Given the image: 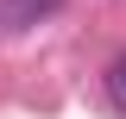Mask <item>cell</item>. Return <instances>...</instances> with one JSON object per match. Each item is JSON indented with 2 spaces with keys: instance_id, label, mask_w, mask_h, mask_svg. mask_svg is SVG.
Masks as SVG:
<instances>
[{
  "instance_id": "7a4b0ae2",
  "label": "cell",
  "mask_w": 126,
  "mask_h": 119,
  "mask_svg": "<svg viewBox=\"0 0 126 119\" xmlns=\"http://www.w3.org/2000/svg\"><path fill=\"white\" fill-rule=\"evenodd\" d=\"M107 94H113V100L126 107V50L113 57V69H107Z\"/></svg>"
},
{
  "instance_id": "6da1fadb",
  "label": "cell",
  "mask_w": 126,
  "mask_h": 119,
  "mask_svg": "<svg viewBox=\"0 0 126 119\" xmlns=\"http://www.w3.org/2000/svg\"><path fill=\"white\" fill-rule=\"evenodd\" d=\"M63 0H0V25L6 31H25V25H38V19H50Z\"/></svg>"
}]
</instances>
